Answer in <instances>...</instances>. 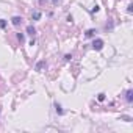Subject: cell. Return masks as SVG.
<instances>
[{
	"instance_id": "6da1fadb",
	"label": "cell",
	"mask_w": 133,
	"mask_h": 133,
	"mask_svg": "<svg viewBox=\"0 0 133 133\" xmlns=\"http://www.w3.org/2000/svg\"><path fill=\"white\" fill-rule=\"evenodd\" d=\"M92 49L94 50H102L103 49V41L102 39H94L92 41Z\"/></svg>"
},
{
	"instance_id": "7a4b0ae2",
	"label": "cell",
	"mask_w": 133,
	"mask_h": 133,
	"mask_svg": "<svg viewBox=\"0 0 133 133\" xmlns=\"http://www.w3.org/2000/svg\"><path fill=\"white\" fill-rule=\"evenodd\" d=\"M125 100H127L128 103L133 102V89H131V88H128V89L125 91Z\"/></svg>"
},
{
	"instance_id": "3957f363",
	"label": "cell",
	"mask_w": 133,
	"mask_h": 133,
	"mask_svg": "<svg viewBox=\"0 0 133 133\" xmlns=\"http://www.w3.org/2000/svg\"><path fill=\"white\" fill-rule=\"evenodd\" d=\"M11 22H13V25L17 27V25L22 24V17H21V16H13V17H11Z\"/></svg>"
},
{
	"instance_id": "277c9868",
	"label": "cell",
	"mask_w": 133,
	"mask_h": 133,
	"mask_svg": "<svg viewBox=\"0 0 133 133\" xmlns=\"http://www.w3.org/2000/svg\"><path fill=\"white\" fill-rule=\"evenodd\" d=\"M53 107H55V111H56L59 116H61V114H64V111H63V108H61V105H59L58 102H55V103H53Z\"/></svg>"
},
{
	"instance_id": "5b68a950",
	"label": "cell",
	"mask_w": 133,
	"mask_h": 133,
	"mask_svg": "<svg viewBox=\"0 0 133 133\" xmlns=\"http://www.w3.org/2000/svg\"><path fill=\"white\" fill-rule=\"evenodd\" d=\"M27 33H28L30 36H35V33H36L35 27H33V25H28V27H27Z\"/></svg>"
},
{
	"instance_id": "8992f818",
	"label": "cell",
	"mask_w": 133,
	"mask_h": 133,
	"mask_svg": "<svg viewBox=\"0 0 133 133\" xmlns=\"http://www.w3.org/2000/svg\"><path fill=\"white\" fill-rule=\"evenodd\" d=\"M96 33H97V30H94V28H91V30H88V31L85 33V36H86V38H92V36H94Z\"/></svg>"
},
{
	"instance_id": "52a82bcc",
	"label": "cell",
	"mask_w": 133,
	"mask_h": 133,
	"mask_svg": "<svg viewBox=\"0 0 133 133\" xmlns=\"http://www.w3.org/2000/svg\"><path fill=\"white\" fill-rule=\"evenodd\" d=\"M44 66H45V61H39V63L36 64V71H41Z\"/></svg>"
},
{
	"instance_id": "ba28073f",
	"label": "cell",
	"mask_w": 133,
	"mask_h": 133,
	"mask_svg": "<svg viewBox=\"0 0 133 133\" xmlns=\"http://www.w3.org/2000/svg\"><path fill=\"white\" fill-rule=\"evenodd\" d=\"M39 17H41V13H39V11H35V13H33V21H38Z\"/></svg>"
},
{
	"instance_id": "9c48e42d",
	"label": "cell",
	"mask_w": 133,
	"mask_h": 133,
	"mask_svg": "<svg viewBox=\"0 0 133 133\" xmlns=\"http://www.w3.org/2000/svg\"><path fill=\"white\" fill-rule=\"evenodd\" d=\"M17 39H19L21 42H24V41H25V36H24L22 33H17Z\"/></svg>"
},
{
	"instance_id": "30bf717a",
	"label": "cell",
	"mask_w": 133,
	"mask_h": 133,
	"mask_svg": "<svg viewBox=\"0 0 133 133\" xmlns=\"http://www.w3.org/2000/svg\"><path fill=\"white\" fill-rule=\"evenodd\" d=\"M6 27V21L5 19H0V28H5Z\"/></svg>"
},
{
	"instance_id": "8fae6325",
	"label": "cell",
	"mask_w": 133,
	"mask_h": 133,
	"mask_svg": "<svg viewBox=\"0 0 133 133\" xmlns=\"http://www.w3.org/2000/svg\"><path fill=\"white\" fill-rule=\"evenodd\" d=\"M97 99H99V100H100V102H102V100H105V94H103V92H100V94H99V97H97Z\"/></svg>"
},
{
	"instance_id": "7c38bea8",
	"label": "cell",
	"mask_w": 133,
	"mask_h": 133,
	"mask_svg": "<svg viewBox=\"0 0 133 133\" xmlns=\"http://www.w3.org/2000/svg\"><path fill=\"white\" fill-rule=\"evenodd\" d=\"M131 11H133V5H131V3H130V5H128V6H127V13H131Z\"/></svg>"
},
{
	"instance_id": "4fadbf2b",
	"label": "cell",
	"mask_w": 133,
	"mask_h": 133,
	"mask_svg": "<svg viewBox=\"0 0 133 133\" xmlns=\"http://www.w3.org/2000/svg\"><path fill=\"white\" fill-rule=\"evenodd\" d=\"M71 58H72V55H66V56H64V59H66V61H69Z\"/></svg>"
},
{
	"instance_id": "5bb4252c",
	"label": "cell",
	"mask_w": 133,
	"mask_h": 133,
	"mask_svg": "<svg viewBox=\"0 0 133 133\" xmlns=\"http://www.w3.org/2000/svg\"><path fill=\"white\" fill-rule=\"evenodd\" d=\"M52 2H53V5H58V3L61 2V0H52Z\"/></svg>"
},
{
	"instance_id": "9a60e30c",
	"label": "cell",
	"mask_w": 133,
	"mask_h": 133,
	"mask_svg": "<svg viewBox=\"0 0 133 133\" xmlns=\"http://www.w3.org/2000/svg\"><path fill=\"white\" fill-rule=\"evenodd\" d=\"M44 3H47V0H39V5H44Z\"/></svg>"
}]
</instances>
